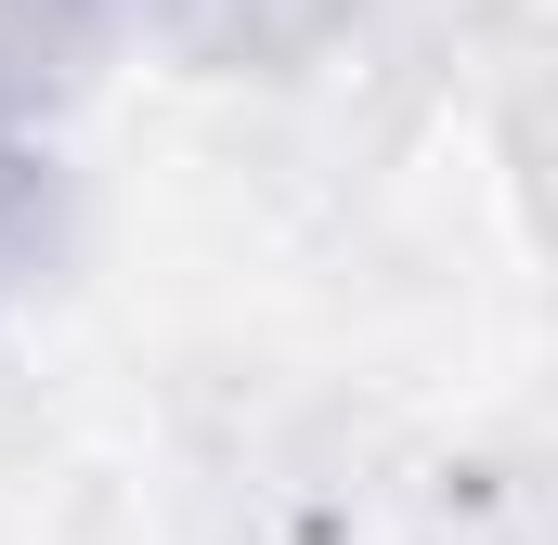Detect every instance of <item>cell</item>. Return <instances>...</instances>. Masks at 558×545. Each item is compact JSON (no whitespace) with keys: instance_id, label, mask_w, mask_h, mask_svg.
<instances>
[{"instance_id":"1","label":"cell","mask_w":558,"mask_h":545,"mask_svg":"<svg viewBox=\"0 0 558 545\" xmlns=\"http://www.w3.org/2000/svg\"><path fill=\"white\" fill-rule=\"evenodd\" d=\"M338 13H351V0H169V26H182L195 52H221V65H286V52H312Z\"/></svg>"},{"instance_id":"2","label":"cell","mask_w":558,"mask_h":545,"mask_svg":"<svg viewBox=\"0 0 558 545\" xmlns=\"http://www.w3.org/2000/svg\"><path fill=\"white\" fill-rule=\"evenodd\" d=\"M105 13H118V0H0V105L52 92V78L78 65V39H92Z\"/></svg>"},{"instance_id":"3","label":"cell","mask_w":558,"mask_h":545,"mask_svg":"<svg viewBox=\"0 0 558 545\" xmlns=\"http://www.w3.org/2000/svg\"><path fill=\"white\" fill-rule=\"evenodd\" d=\"M39 221H52V169H39V143L13 131V105H0V286L39 247Z\"/></svg>"}]
</instances>
